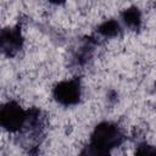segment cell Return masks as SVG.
Masks as SVG:
<instances>
[{
  "label": "cell",
  "instance_id": "cell-2",
  "mask_svg": "<svg viewBox=\"0 0 156 156\" xmlns=\"http://www.w3.org/2000/svg\"><path fill=\"white\" fill-rule=\"evenodd\" d=\"M27 117V112L15 101H9L0 111V123L9 132L20 130L24 126Z\"/></svg>",
  "mask_w": 156,
  "mask_h": 156
},
{
  "label": "cell",
  "instance_id": "cell-3",
  "mask_svg": "<svg viewBox=\"0 0 156 156\" xmlns=\"http://www.w3.org/2000/svg\"><path fill=\"white\" fill-rule=\"evenodd\" d=\"M54 96L56 101L62 105L69 106L79 101L80 98V85L77 79L62 80L54 89Z\"/></svg>",
  "mask_w": 156,
  "mask_h": 156
},
{
  "label": "cell",
  "instance_id": "cell-5",
  "mask_svg": "<svg viewBox=\"0 0 156 156\" xmlns=\"http://www.w3.org/2000/svg\"><path fill=\"white\" fill-rule=\"evenodd\" d=\"M122 20L130 29H138L141 22V15L136 7H129L122 13Z\"/></svg>",
  "mask_w": 156,
  "mask_h": 156
},
{
  "label": "cell",
  "instance_id": "cell-8",
  "mask_svg": "<svg viewBox=\"0 0 156 156\" xmlns=\"http://www.w3.org/2000/svg\"><path fill=\"white\" fill-rule=\"evenodd\" d=\"M50 2H52V4H62L65 0H49Z\"/></svg>",
  "mask_w": 156,
  "mask_h": 156
},
{
  "label": "cell",
  "instance_id": "cell-7",
  "mask_svg": "<svg viewBox=\"0 0 156 156\" xmlns=\"http://www.w3.org/2000/svg\"><path fill=\"white\" fill-rule=\"evenodd\" d=\"M136 154H139V155H156V147H154L151 145L143 144L138 147Z\"/></svg>",
  "mask_w": 156,
  "mask_h": 156
},
{
  "label": "cell",
  "instance_id": "cell-1",
  "mask_svg": "<svg viewBox=\"0 0 156 156\" xmlns=\"http://www.w3.org/2000/svg\"><path fill=\"white\" fill-rule=\"evenodd\" d=\"M122 133L119 128L110 122H102L98 124L91 134L90 144L82 154L85 155H107L111 149L118 146L122 143Z\"/></svg>",
  "mask_w": 156,
  "mask_h": 156
},
{
  "label": "cell",
  "instance_id": "cell-6",
  "mask_svg": "<svg viewBox=\"0 0 156 156\" xmlns=\"http://www.w3.org/2000/svg\"><path fill=\"white\" fill-rule=\"evenodd\" d=\"M98 32L104 37H115L119 32V24L113 20L105 21L102 24L99 26Z\"/></svg>",
  "mask_w": 156,
  "mask_h": 156
},
{
  "label": "cell",
  "instance_id": "cell-4",
  "mask_svg": "<svg viewBox=\"0 0 156 156\" xmlns=\"http://www.w3.org/2000/svg\"><path fill=\"white\" fill-rule=\"evenodd\" d=\"M22 35L18 27L5 28L1 32V49L7 56H13L22 46Z\"/></svg>",
  "mask_w": 156,
  "mask_h": 156
}]
</instances>
